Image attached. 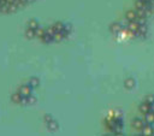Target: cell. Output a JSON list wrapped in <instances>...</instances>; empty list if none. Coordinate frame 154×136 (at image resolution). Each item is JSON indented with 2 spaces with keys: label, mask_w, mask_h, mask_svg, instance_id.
Segmentation results:
<instances>
[{
  "label": "cell",
  "mask_w": 154,
  "mask_h": 136,
  "mask_svg": "<svg viewBox=\"0 0 154 136\" xmlns=\"http://www.w3.org/2000/svg\"><path fill=\"white\" fill-rule=\"evenodd\" d=\"M146 2H152V0H144Z\"/></svg>",
  "instance_id": "4316f807"
},
{
  "label": "cell",
  "mask_w": 154,
  "mask_h": 136,
  "mask_svg": "<svg viewBox=\"0 0 154 136\" xmlns=\"http://www.w3.org/2000/svg\"><path fill=\"white\" fill-rule=\"evenodd\" d=\"M53 119V117H52V114H45V117H43V120H45V123L47 124L48 122H51Z\"/></svg>",
  "instance_id": "d4e9b609"
},
{
  "label": "cell",
  "mask_w": 154,
  "mask_h": 136,
  "mask_svg": "<svg viewBox=\"0 0 154 136\" xmlns=\"http://www.w3.org/2000/svg\"><path fill=\"white\" fill-rule=\"evenodd\" d=\"M135 12H136V16H137V17H147V16H146V12H144V10L135 8Z\"/></svg>",
  "instance_id": "7402d4cb"
},
{
  "label": "cell",
  "mask_w": 154,
  "mask_h": 136,
  "mask_svg": "<svg viewBox=\"0 0 154 136\" xmlns=\"http://www.w3.org/2000/svg\"><path fill=\"white\" fill-rule=\"evenodd\" d=\"M65 36H64V34L60 31V32H55L54 35H53V41H55V42H60L63 39H64Z\"/></svg>",
  "instance_id": "e0dca14e"
},
{
  "label": "cell",
  "mask_w": 154,
  "mask_h": 136,
  "mask_svg": "<svg viewBox=\"0 0 154 136\" xmlns=\"http://www.w3.org/2000/svg\"><path fill=\"white\" fill-rule=\"evenodd\" d=\"M41 41H43V42H46V43H48V42H52V41H53V36L46 32V34H45V35L42 36Z\"/></svg>",
  "instance_id": "ffe728a7"
},
{
  "label": "cell",
  "mask_w": 154,
  "mask_h": 136,
  "mask_svg": "<svg viewBox=\"0 0 154 136\" xmlns=\"http://www.w3.org/2000/svg\"><path fill=\"white\" fill-rule=\"evenodd\" d=\"M136 18H137V16H136L135 10H128V11L125 12V19H128L129 22H130V20H135Z\"/></svg>",
  "instance_id": "9c48e42d"
},
{
  "label": "cell",
  "mask_w": 154,
  "mask_h": 136,
  "mask_svg": "<svg viewBox=\"0 0 154 136\" xmlns=\"http://www.w3.org/2000/svg\"><path fill=\"white\" fill-rule=\"evenodd\" d=\"M144 116V122L146 123H149V124H154V112L149 111L148 113L143 114Z\"/></svg>",
  "instance_id": "7c38bea8"
},
{
  "label": "cell",
  "mask_w": 154,
  "mask_h": 136,
  "mask_svg": "<svg viewBox=\"0 0 154 136\" xmlns=\"http://www.w3.org/2000/svg\"><path fill=\"white\" fill-rule=\"evenodd\" d=\"M26 100H28V105H32V104H35V102H36V97H35V96H32V95L28 96V97H26Z\"/></svg>",
  "instance_id": "cb8c5ba5"
},
{
  "label": "cell",
  "mask_w": 154,
  "mask_h": 136,
  "mask_svg": "<svg viewBox=\"0 0 154 136\" xmlns=\"http://www.w3.org/2000/svg\"><path fill=\"white\" fill-rule=\"evenodd\" d=\"M40 25H38V22L36 20V19H29V22H28V28H30V29H37Z\"/></svg>",
  "instance_id": "2e32d148"
},
{
  "label": "cell",
  "mask_w": 154,
  "mask_h": 136,
  "mask_svg": "<svg viewBox=\"0 0 154 136\" xmlns=\"http://www.w3.org/2000/svg\"><path fill=\"white\" fill-rule=\"evenodd\" d=\"M47 129H48L49 131H52V132H55V131L59 129V124H58V122H55L54 119H52L51 122L47 123Z\"/></svg>",
  "instance_id": "ba28073f"
},
{
  "label": "cell",
  "mask_w": 154,
  "mask_h": 136,
  "mask_svg": "<svg viewBox=\"0 0 154 136\" xmlns=\"http://www.w3.org/2000/svg\"><path fill=\"white\" fill-rule=\"evenodd\" d=\"M122 25L119 24V23H117V22H114V23H112L111 25H109V31L112 32V34H114V35H117V34H119L120 31H122Z\"/></svg>",
  "instance_id": "8992f818"
},
{
  "label": "cell",
  "mask_w": 154,
  "mask_h": 136,
  "mask_svg": "<svg viewBox=\"0 0 154 136\" xmlns=\"http://www.w3.org/2000/svg\"><path fill=\"white\" fill-rule=\"evenodd\" d=\"M72 31V25L71 24H64V29H63V34H64V36L66 37V36H69L70 35V32Z\"/></svg>",
  "instance_id": "9a60e30c"
},
{
  "label": "cell",
  "mask_w": 154,
  "mask_h": 136,
  "mask_svg": "<svg viewBox=\"0 0 154 136\" xmlns=\"http://www.w3.org/2000/svg\"><path fill=\"white\" fill-rule=\"evenodd\" d=\"M141 132H142V135H144V136H152V135H154V126H153L152 124H149V123H146V124L143 125Z\"/></svg>",
  "instance_id": "7a4b0ae2"
},
{
  "label": "cell",
  "mask_w": 154,
  "mask_h": 136,
  "mask_svg": "<svg viewBox=\"0 0 154 136\" xmlns=\"http://www.w3.org/2000/svg\"><path fill=\"white\" fill-rule=\"evenodd\" d=\"M131 125H132V129H135L137 131H141L143 125H144V120L141 119V118H134L132 122H131Z\"/></svg>",
  "instance_id": "3957f363"
},
{
  "label": "cell",
  "mask_w": 154,
  "mask_h": 136,
  "mask_svg": "<svg viewBox=\"0 0 154 136\" xmlns=\"http://www.w3.org/2000/svg\"><path fill=\"white\" fill-rule=\"evenodd\" d=\"M143 101H146V102H148V104H153V102H154V95H153V94L146 95L144 99H143Z\"/></svg>",
  "instance_id": "44dd1931"
},
{
  "label": "cell",
  "mask_w": 154,
  "mask_h": 136,
  "mask_svg": "<svg viewBox=\"0 0 154 136\" xmlns=\"http://www.w3.org/2000/svg\"><path fill=\"white\" fill-rule=\"evenodd\" d=\"M152 1H154V0H152Z\"/></svg>",
  "instance_id": "83f0119b"
},
{
  "label": "cell",
  "mask_w": 154,
  "mask_h": 136,
  "mask_svg": "<svg viewBox=\"0 0 154 136\" xmlns=\"http://www.w3.org/2000/svg\"><path fill=\"white\" fill-rule=\"evenodd\" d=\"M46 32L53 36V35H54V34H55L57 31H55V29H54V26H53V25H51V26H48V28H46Z\"/></svg>",
  "instance_id": "603a6c76"
},
{
  "label": "cell",
  "mask_w": 154,
  "mask_h": 136,
  "mask_svg": "<svg viewBox=\"0 0 154 136\" xmlns=\"http://www.w3.org/2000/svg\"><path fill=\"white\" fill-rule=\"evenodd\" d=\"M135 85H136V81H135L132 77H128V78H125V81H124V87H125V89L131 90V89L135 88Z\"/></svg>",
  "instance_id": "5b68a950"
},
{
  "label": "cell",
  "mask_w": 154,
  "mask_h": 136,
  "mask_svg": "<svg viewBox=\"0 0 154 136\" xmlns=\"http://www.w3.org/2000/svg\"><path fill=\"white\" fill-rule=\"evenodd\" d=\"M128 29L131 31V32H134L135 35H136V32L138 31V29H140V23L135 19V20H130L129 22V24H128Z\"/></svg>",
  "instance_id": "277c9868"
},
{
  "label": "cell",
  "mask_w": 154,
  "mask_h": 136,
  "mask_svg": "<svg viewBox=\"0 0 154 136\" xmlns=\"http://www.w3.org/2000/svg\"><path fill=\"white\" fill-rule=\"evenodd\" d=\"M138 110H140V112L142 114H146V113H148L150 111V104H148L146 101H142L140 104V106H138Z\"/></svg>",
  "instance_id": "52a82bcc"
},
{
  "label": "cell",
  "mask_w": 154,
  "mask_h": 136,
  "mask_svg": "<svg viewBox=\"0 0 154 136\" xmlns=\"http://www.w3.org/2000/svg\"><path fill=\"white\" fill-rule=\"evenodd\" d=\"M31 90H32V88H31V85H30L29 83H26V84H22V85L18 88V93H19L23 97H28V96H30V95H31Z\"/></svg>",
  "instance_id": "6da1fadb"
},
{
  "label": "cell",
  "mask_w": 154,
  "mask_h": 136,
  "mask_svg": "<svg viewBox=\"0 0 154 136\" xmlns=\"http://www.w3.org/2000/svg\"><path fill=\"white\" fill-rule=\"evenodd\" d=\"M150 111H152V112H154V102H153V104H150Z\"/></svg>",
  "instance_id": "484cf974"
},
{
  "label": "cell",
  "mask_w": 154,
  "mask_h": 136,
  "mask_svg": "<svg viewBox=\"0 0 154 136\" xmlns=\"http://www.w3.org/2000/svg\"><path fill=\"white\" fill-rule=\"evenodd\" d=\"M149 5V2H146L144 0H136L135 1V8L140 10H146V7Z\"/></svg>",
  "instance_id": "8fae6325"
},
{
  "label": "cell",
  "mask_w": 154,
  "mask_h": 136,
  "mask_svg": "<svg viewBox=\"0 0 154 136\" xmlns=\"http://www.w3.org/2000/svg\"><path fill=\"white\" fill-rule=\"evenodd\" d=\"M25 36L28 39H34L35 37V30L34 29H30V28H26L25 30Z\"/></svg>",
  "instance_id": "d6986e66"
},
{
  "label": "cell",
  "mask_w": 154,
  "mask_h": 136,
  "mask_svg": "<svg viewBox=\"0 0 154 136\" xmlns=\"http://www.w3.org/2000/svg\"><path fill=\"white\" fill-rule=\"evenodd\" d=\"M46 34V29L45 28H41V26H38L37 29H35V37H38L40 40L42 39V36Z\"/></svg>",
  "instance_id": "4fadbf2b"
},
{
  "label": "cell",
  "mask_w": 154,
  "mask_h": 136,
  "mask_svg": "<svg viewBox=\"0 0 154 136\" xmlns=\"http://www.w3.org/2000/svg\"><path fill=\"white\" fill-rule=\"evenodd\" d=\"M22 100H23V96L17 91V93H13L11 95V101L13 104H22Z\"/></svg>",
  "instance_id": "30bf717a"
},
{
  "label": "cell",
  "mask_w": 154,
  "mask_h": 136,
  "mask_svg": "<svg viewBox=\"0 0 154 136\" xmlns=\"http://www.w3.org/2000/svg\"><path fill=\"white\" fill-rule=\"evenodd\" d=\"M53 26H54V29H55L57 32H60V31H63V29H64V23H61V22H57V23L53 24Z\"/></svg>",
  "instance_id": "ac0fdd59"
},
{
  "label": "cell",
  "mask_w": 154,
  "mask_h": 136,
  "mask_svg": "<svg viewBox=\"0 0 154 136\" xmlns=\"http://www.w3.org/2000/svg\"><path fill=\"white\" fill-rule=\"evenodd\" d=\"M28 83L31 85V88H37V87L40 85V79H38L37 77H31Z\"/></svg>",
  "instance_id": "5bb4252c"
}]
</instances>
